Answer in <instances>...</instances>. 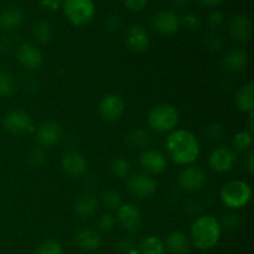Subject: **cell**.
Masks as SVG:
<instances>
[{
  "label": "cell",
  "mask_w": 254,
  "mask_h": 254,
  "mask_svg": "<svg viewBox=\"0 0 254 254\" xmlns=\"http://www.w3.org/2000/svg\"><path fill=\"white\" fill-rule=\"evenodd\" d=\"M169 156L179 165H189L200 155V143L191 131L178 129L166 139Z\"/></svg>",
  "instance_id": "obj_1"
},
{
  "label": "cell",
  "mask_w": 254,
  "mask_h": 254,
  "mask_svg": "<svg viewBox=\"0 0 254 254\" xmlns=\"http://www.w3.org/2000/svg\"><path fill=\"white\" fill-rule=\"evenodd\" d=\"M221 223L213 216H201L191 227L192 242L198 250L207 251L215 247L221 238Z\"/></svg>",
  "instance_id": "obj_2"
},
{
  "label": "cell",
  "mask_w": 254,
  "mask_h": 254,
  "mask_svg": "<svg viewBox=\"0 0 254 254\" xmlns=\"http://www.w3.org/2000/svg\"><path fill=\"white\" fill-rule=\"evenodd\" d=\"M221 200L227 207L237 208L245 207L252 197V190L247 183L242 180H232L225 184L221 189Z\"/></svg>",
  "instance_id": "obj_3"
},
{
  "label": "cell",
  "mask_w": 254,
  "mask_h": 254,
  "mask_svg": "<svg viewBox=\"0 0 254 254\" xmlns=\"http://www.w3.org/2000/svg\"><path fill=\"white\" fill-rule=\"evenodd\" d=\"M64 11L74 26H84L93 20L96 5L93 0H64Z\"/></svg>",
  "instance_id": "obj_4"
},
{
  "label": "cell",
  "mask_w": 254,
  "mask_h": 254,
  "mask_svg": "<svg viewBox=\"0 0 254 254\" xmlns=\"http://www.w3.org/2000/svg\"><path fill=\"white\" fill-rule=\"evenodd\" d=\"M150 128L159 133L173 130L179 122V112L170 104H159L154 107L148 117Z\"/></svg>",
  "instance_id": "obj_5"
},
{
  "label": "cell",
  "mask_w": 254,
  "mask_h": 254,
  "mask_svg": "<svg viewBox=\"0 0 254 254\" xmlns=\"http://www.w3.org/2000/svg\"><path fill=\"white\" fill-rule=\"evenodd\" d=\"M124 111H126V103L118 94H108L103 97L99 103V113L102 118L107 122L118 121L123 116Z\"/></svg>",
  "instance_id": "obj_6"
},
{
  "label": "cell",
  "mask_w": 254,
  "mask_h": 254,
  "mask_svg": "<svg viewBox=\"0 0 254 254\" xmlns=\"http://www.w3.org/2000/svg\"><path fill=\"white\" fill-rule=\"evenodd\" d=\"M156 188H158L156 181L146 174H135L128 181L129 191L139 198H146L154 195Z\"/></svg>",
  "instance_id": "obj_7"
},
{
  "label": "cell",
  "mask_w": 254,
  "mask_h": 254,
  "mask_svg": "<svg viewBox=\"0 0 254 254\" xmlns=\"http://www.w3.org/2000/svg\"><path fill=\"white\" fill-rule=\"evenodd\" d=\"M4 128L12 134H24L35 131L31 118L21 111H12L4 118Z\"/></svg>",
  "instance_id": "obj_8"
},
{
  "label": "cell",
  "mask_w": 254,
  "mask_h": 254,
  "mask_svg": "<svg viewBox=\"0 0 254 254\" xmlns=\"http://www.w3.org/2000/svg\"><path fill=\"white\" fill-rule=\"evenodd\" d=\"M210 165L218 173H227L232 170L236 163V153L228 146H220L210 154Z\"/></svg>",
  "instance_id": "obj_9"
},
{
  "label": "cell",
  "mask_w": 254,
  "mask_h": 254,
  "mask_svg": "<svg viewBox=\"0 0 254 254\" xmlns=\"http://www.w3.org/2000/svg\"><path fill=\"white\" fill-rule=\"evenodd\" d=\"M126 44L131 51L134 52H144L148 50L150 45V36L145 27L141 25H131L127 29L126 35Z\"/></svg>",
  "instance_id": "obj_10"
},
{
  "label": "cell",
  "mask_w": 254,
  "mask_h": 254,
  "mask_svg": "<svg viewBox=\"0 0 254 254\" xmlns=\"http://www.w3.org/2000/svg\"><path fill=\"white\" fill-rule=\"evenodd\" d=\"M179 184L186 191H198L206 184V174L198 166H189L181 171Z\"/></svg>",
  "instance_id": "obj_11"
},
{
  "label": "cell",
  "mask_w": 254,
  "mask_h": 254,
  "mask_svg": "<svg viewBox=\"0 0 254 254\" xmlns=\"http://www.w3.org/2000/svg\"><path fill=\"white\" fill-rule=\"evenodd\" d=\"M117 218H118L119 223L124 230L128 232H136L140 228L143 218H141V213L135 206L130 205V203H122L121 207L118 208V213H117Z\"/></svg>",
  "instance_id": "obj_12"
},
{
  "label": "cell",
  "mask_w": 254,
  "mask_h": 254,
  "mask_svg": "<svg viewBox=\"0 0 254 254\" xmlns=\"http://www.w3.org/2000/svg\"><path fill=\"white\" fill-rule=\"evenodd\" d=\"M154 29L161 35H173L180 29V19L174 11H159L153 17Z\"/></svg>",
  "instance_id": "obj_13"
},
{
  "label": "cell",
  "mask_w": 254,
  "mask_h": 254,
  "mask_svg": "<svg viewBox=\"0 0 254 254\" xmlns=\"http://www.w3.org/2000/svg\"><path fill=\"white\" fill-rule=\"evenodd\" d=\"M62 135V129L57 122L47 121L39 126L36 130V139L41 145L51 146L59 143Z\"/></svg>",
  "instance_id": "obj_14"
},
{
  "label": "cell",
  "mask_w": 254,
  "mask_h": 254,
  "mask_svg": "<svg viewBox=\"0 0 254 254\" xmlns=\"http://www.w3.org/2000/svg\"><path fill=\"white\" fill-rule=\"evenodd\" d=\"M17 61L29 69H36L42 64V54L35 45L22 44L16 50Z\"/></svg>",
  "instance_id": "obj_15"
},
{
  "label": "cell",
  "mask_w": 254,
  "mask_h": 254,
  "mask_svg": "<svg viewBox=\"0 0 254 254\" xmlns=\"http://www.w3.org/2000/svg\"><path fill=\"white\" fill-rule=\"evenodd\" d=\"M61 166L64 173L69 176H81L86 173L87 163L86 158L78 151H69L64 154L61 160Z\"/></svg>",
  "instance_id": "obj_16"
},
{
  "label": "cell",
  "mask_w": 254,
  "mask_h": 254,
  "mask_svg": "<svg viewBox=\"0 0 254 254\" xmlns=\"http://www.w3.org/2000/svg\"><path fill=\"white\" fill-rule=\"evenodd\" d=\"M228 29H230L231 36L237 41L245 42L252 37V24L245 15H235L230 20Z\"/></svg>",
  "instance_id": "obj_17"
},
{
  "label": "cell",
  "mask_w": 254,
  "mask_h": 254,
  "mask_svg": "<svg viewBox=\"0 0 254 254\" xmlns=\"http://www.w3.org/2000/svg\"><path fill=\"white\" fill-rule=\"evenodd\" d=\"M74 242L78 246L79 250L84 252H96L101 247V236L96 230L92 228H83L79 230L74 236Z\"/></svg>",
  "instance_id": "obj_18"
},
{
  "label": "cell",
  "mask_w": 254,
  "mask_h": 254,
  "mask_svg": "<svg viewBox=\"0 0 254 254\" xmlns=\"http://www.w3.org/2000/svg\"><path fill=\"white\" fill-rule=\"evenodd\" d=\"M140 165L151 174H160L166 169V158L158 150H145L140 155Z\"/></svg>",
  "instance_id": "obj_19"
},
{
  "label": "cell",
  "mask_w": 254,
  "mask_h": 254,
  "mask_svg": "<svg viewBox=\"0 0 254 254\" xmlns=\"http://www.w3.org/2000/svg\"><path fill=\"white\" fill-rule=\"evenodd\" d=\"M248 64V54L240 47H235L223 57V66L231 72H241Z\"/></svg>",
  "instance_id": "obj_20"
},
{
  "label": "cell",
  "mask_w": 254,
  "mask_h": 254,
  "mask_svg": "<svg viewBox=\"0 0 254 254\" xmlns=\"http://www.w3.org/2000/svg\"><path fill=\"white\" fill-rule=\"evenodd\" d=\"M235 101L241 112L250 113L254 111V84L252 82L238 89Z\"/></svg>",
  "instance_id": "obj_21"
},
{
  "label": "cell",
  "mask_w": 254,
  "mask_h": 254,
  "mask_svg": "<svg viewBox=\"0 0 254 254\" xmlns=\"http://www.w3.org/2000/svg\"><path fill=\"white\" fill-rule=\"evenodd\" d=\"M24 20V14L19 7H7L0 14V29L4 31H11L20 26Z\"/></svg>",
  "instance_id": "obj_22"
},
{
  "label": "cell",
  "mask_w": 254,
  "mask_h": 254,
  "mask_svg": "<svg viewBox=\"0 0 254 254\" xmlns=\"http://www.w3.org/2000/svg\"><path fill=\"white\" fill-rule=\"evenodd\" d=\"M164 246L168 248L169 252L173 254H186L189 248H190V242H189V238L183 232L175 231V232H171L166 237Z\"/></svg>",
  "instance_id": "obj_23"
},
{
  "label": "cell",
  "mask_w": 254,
  "mask_h": 254,
  "mask_svg": "<svg viewBox=\"0 0 254 254\" xmlns=\"http://www.w3.org/2000/svg\"><path fill=\"white\" fill-rule=\"evenodd\" d=\"M98 206L96 196L92 193H83L74 202V212L81 217H91L94 215Z\"/></svg>",
  "instance_id": "obj_24"
},
{
  "label": "cell",
  "mask_w": 254,
  "mask_h": 254,
  "mask_svg": "<svg viewBox=\"0 0 254 254\" xmlns=\"http://www.w3.org/2000/svg\"><path fill=\"white\" fill-rule=\"evenodd\" d=\"M126 144L130 150H145L150 144V135L144 129H135L128 134Z\"/></svg>",
  "instance_id": "obj_25"
},
{
  "label": "cell",
  "mask_w": 254,
  "mask_h": 254,
  "mask_svg": "<svg viewBox=\"0 0 254 254\" xmlns=\"http://www.w3.org/2000/svg\"><path fill=\"white\" fill-rule=\"evenodd\" d=\"M32 34L34 37L41 44H46L52 40L55 35L54 26L50 24L46 20H39V21L35 22L34 27H32Z\"/></svg>",
  "instance_id": "obj_26"
},
{
  "label": "cell",
  "mask_w": 254,
  "mask_h": 254,
  "mask_svg": "<svg viewBox=\"0 0 254 254\" xmlns=\"http://www.w3.org/2000/svg\"><path fill=\"white\" fill-rule=\"evenodd\" d=\"M141 254H164L165 246L164 242L156 236H149L144 238L139 246Z\"/></svg>",
  "instance_id": "obj_27"
},
{
  "label": "cell",
  "mask_w": 254,
  "mask_h": 254,
  "mask_svg": "<svg viewBox=\"0 0 254 254\" xmlns=\"http://www.w3.org/2000/svg\"><path fill=\"white\" fill-rule=\"evenodd\" d=\"M232 145L235 150L237 151H247L252 148L253 145V135L250 131H238L235 136H233Z\"/></svg>",
  "instance_id": "obj_28"
},
{
  "label": "cell",
  "mask_w": 254,
  "mask_h": 254,
  "mask_svg": "<svg viewBox=\"0 0 254 254\" xmlns=\"http://www.w3.org/2000/svg\"><path fill=\"white\" fill-rule=\"evenodd\" d=\"M15 92V81L11 73L7 71H0V96L10 97Z\"/></svg>",
  "instance_id": "obj_29"
},
{
  "label": "cell",
  "mask_w": 254,
  "mask_h": 254,
  "mask_svg": "<svg viewBox=\"0 0 254 254\" xmlns=\"http://www.w3.org/2000/svg\"><path fill=\"white\" fill-rule=\"evenodd\" d=\"M111 170L117 178H126L130 173V164L127 159L118 156V158L113 159V161H112Z\"/></svg>",
  "instance_id": "obj_30"
},
{
  "label": "cell",
  "mask_w": 254,
  "mask_h": 254,
  "mask_svg": "<svg viewBox=\"0 0 254 254\" xmlns=\"http://www.w3.org/2000/svg\"><path fill=\"white\" fill-rule=\"evenodd\" d=\"M203 45L208 51H218L222 47V39L215 31H208L203 35Z\"/></svg>",
  "instance_id": "obj_31"
},
{
  "label": "cell",
  "mask_w": 254,
  "mask_h": 254,
  "mask_svg": "<svg viewBox=\"0 0 254 254\" xmlns=\"http://www.w3.org/2000/svg\"><path fill=\"white\" fill-rule=\"evenodd\" d=\"M102 200L103 203L111 210H118L122 205V197L117 191L114 190H107L104 191L103 195H102Z\"/></svg>",
  "instance_id": "obj_32"
},
{
  "label": "cell",
  "mask_w": 254,
  "mask_h": 254,
  "mask_svg": "<svg viewBox=\"0 0 254 254\" xmlns=\"http://www.w3.org/2000/svg\"><path fill=\"white\" fill-rule=\"evenodd\" d=\"M45 160H46L45 153L39 148H32L26 154V163L32 168H39L45 163Z\"/></svg>",
  "instance_id": "obj_33"
},
{
  "label": "cell",
  "mask_w": 254,
  "mask_h": 254,
  "mask_svg": "<svg viewBox=\"0 0 254 254\" xmlns=\"http://www.w3.org/2000/svg\"><path fill=\"white\" fill-rule=\"evenodd\" d=\"M223 133H225V130H223V127L218 123L210 124V126H208L205 130V135L207 136V140L213 141V143H216V141H220L221 139H222Z\"/></svg>",
  "instance_id": "obj_34"
},
{
  "label": "cell",
  "mask_w": 254,
  "mask_h": 254,
  "mask_svg": "<svg viewBox=\"0 0 254 254\" xmlns=\"http://www.w3.org/2000/svg\"><path fill=\"white\" fill-rule=\"evenodd\" d=\"M35 254H64L61 245L55 241H47L44 242L39 248H37Z\"/></svg>",
  "instance_id": "obj_35"
},
{
  "label": "cell",
  "mask_w": 254,
  "mask_h": 254,
  "mask_svg": "<svg viewBox=\"0 0 254 254\" xmlns=\"http://www.w3.org/2000/svg\"><path fill=\"white\" fill-rule=\"evenodd\" d=\"M180 24H183L184 26L188 27L190 30H197L200 29L201 25H202V20L198 16L197 14H193V12H188L183 16V19L180 20Z\"/></svg>",
  "instance_id": "obj_36"
},
{
  "label": "cell",
  "mask_w": 254,
  "mask_h": 254,
  "mask_svg": "<svg viewBox=\"0 0 254 254\" xmlns=\"http://www.w3.org/2000/svg\"><path fill=\"white\" fill-rule=\"evenodd\" d=\"M223 227L226 228L227 231H235L240 227V217L238 215H236L235 212H228L223 216Z\"/></svg>",
  "instance_id": "obj_37"
},
{
  "label": "cell",
  "mask_w": 254,
  "mask_h": 254,
  "mask_svg": "<svg viewBox=\"0 0 254 254\" xmlns=\"http://www.w3.org/2000/svg\"><path fill=\"white\" fill-rule=\"evenodd\" d=\"M114 225H116V218L111 213H103V215L99 217L98 221V227L101 231L104 232H109V231L113 230Z\"/></svg>",
  "instance_id": "obj_38"
},
{
  "label": "cell",
  "mask_w": 254,
  "mask_h": 254,
  "mask_svg": "<svg viewBox=\"0 0 254 254\" xmlns=\"http://www.w3.org/2000/svg\"><path fill=\"white\" fill-rule=\"evenodd\" d=\"M104 26L108 31L117 32L122 27V19L117 14L109 15L106 21H104Z\"/></svg>",
  "instance_id": "obj_39"
},
{
  "label": "cell",
  "mask_w": 254,
  "mask_h": 254,
  "mask_svg": "<svg viewBox=\"0 0 254 254\" xmlns=\"http://www.w3.org/2000/svg\"><path fill=\"white\" fill-rule=\"evenodd\" d=\"M124 5L131 12H140L148 5V0H124Z\"/></svg>",
  "instance_id": "obj_40"
},
{
  "label": "cell",
  "mask_w": 254,
  "mask_h": 254,
  "mask_svg": "<svg viewBox=\"0 0 254 254\" xmlns=\"http://www.w3.org/2000/svg\"><path fill=\"white\" fill-rule=\"evenodd\" d=\"M223 20H225V16H223L222 12L220 10H213L208 16V24L212 27H218L220 25H222Z\"/></svg>",
  "instance_id": "obj_41"
},
{
  "label": "cell",
  "mask_w": 254,
  "mask_h": 254,
  "mask_svg": "<svg viewBox=\"0 0 254 254\" xmlns=\"http://www.w3.org/2000/svg\"><path fill=\"white\" fill-rule=\"evenodd\" d=\"M40 6L47 11H57L61 7V0H40Z\"/></svg>",
  "instance_id": "obj_42"
},
{
  "label": "cell",
  "mask_w": 254,
  "mask_h": 254,
  "mask_svg": "<svg viewBox=\"0 0 254 254\" xmlns=\"http://www.w3.org/2000/svg\"><path fill=\"white\" fill-rule=\"evenodd\" d=\"M131 247H133V242H131V240H129V238H123V240L118 243L117 250H118L121 253H128L129 251L131 250Z\"/></svg>",
  "instance_id": "obj_43"
},
{
  "label": "cell",
  "mask_w": 254,
  "mask_h": 254,
  "mask_svg": "<svg viewBox=\"0 0 254 254\" xmlns=\"http://www.w3.org/2000/svg\"><path fill=\"white\" fill-rule=\"evenodd\" d=\"M245 165H246V169L248 170V173L250 174L254 173V153L253 151H250V153L246 155Z\"/></svg>",
  "instance_id": "obj_44"
},
{
  "label": "cell",
  "mask_w": 254,
  "mask_h": 254,
  "mask_svg": "<svg viewBox=\"0 0 254 254\" xmlns=\"http://www.w3.org/2000/svg\"><path fill=\"white\" fill-rule=\"evenodd\" d=\"M190 0H171V5L176 10H184L189 6Z\"/></svg>",
  "instance_id": "obj_45"
},
{
  "label": "cell",
  "mask_w": 254,
  "mask_h": 254,
  "mask_svg": "<svg viewBox=\"0 0 254 254\" xmlns=\"http://www.w3.org/2000/svg\"><path fill=\"white\" fill-rule=\"evenodd\" d=\"M198 1L202 5H206V6H217L223 0H198Z\"/></svg>",
  "instance_id": "obj_46"
}]
</instances>
